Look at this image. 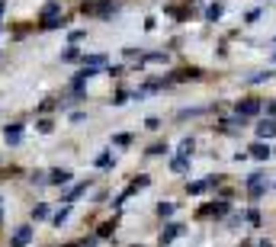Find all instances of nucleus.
Returning <instances> with one entry per match:
<instances>
[{
    "mask_svg": "<svg viewBox=\"0 0 276 247\" xmlns=\"http://www.w3.org/2000/svg\"><path fill=\"white\" fill-rule=\"evenodd\" d=\"M158 215H164V218L174 215V202H161V206H158Z\"/></svg>",
    "mask_w": 276,
    "mask_h": 247,
    "instance_id": "nucleus-12",
    "label": "nucleus"
},
{
    "mask_svg": "<svg viewBox=\"0 0 276 247\" xmlns=\"http://www.w3.org/2000/svg\"><path fill=\"white\" fill-rule=\"evenodd\" d=\"M241 126H244V122H238V119H228V122H225V132H238Z\"/></svg>",
    "mask_w": 276,
    "mask_h": 247,
    "instance_id": "nucleus-15",
    "label": "nucleus"
},
{
    "mask_svg": "<svg viewBox=\"0 0 276 247\" xmlns=\"http://www.w3.org/2000/svg\"><path fill=\"white\" fill-rule=\"evenodd\" d=\"M32 215H36V218H45V215H48V206H36V209H32Z\"/></svg>",
    "mask_w": 276,
    "mask_h": 247,
    "instance_id": "nucleus-17",
    "label": "nucleus"
},
{
    "mask_svg": "<svg viewBox=\"0 0 276 247\" xmlns=\"http://www.w3.org/2000/svg\"><path fill=\"white\" fill-rule=\"evenodd\" d=\"M0 222H4V212H0Z\"/></svg>",
    "mask_w": 276,
    "mask_h": 247,
    "instance_id": "nucleus-21",
    "label": "nucleus"
},
{
    "mask_svg": "<svg viewBox=\"0 0 276 247\" xmlns=\"http://www.w3.org/2000/svg\"><path fill=\"white\" fill-rule=\"evenodd\" d=\"M48 176H51V180H48V183H58V187H64V183H67V180H71V170H51Z\"/></svg>",
    "mask_w": 276,
    "mask_h": 247,
    "instance_id": "nucleus-5",
    "label": "nucleus"
},
{
    "mask_svg": "<svg viewBox=\"0 0 276 247\" xmlns=\"http://www.w3.org/2000/svg\"><path fill=\"white\" fill-rule=\"evenodd\" d=\"M251 157H257V161H266V157H270V148L257 141V145H251Z\"/></svg>",
    "mask_w": 276,
    "mask_h": 247,
    "instance_id": "nucleus-7",
    "label": "nucleus"
},
{
    "mask_svg": "<svg viewBox=\"0 0 276 247\" xmlns=\"http://www.w3.org/2000/svg\"><path fill=\"white\" fill-rule=\"evenodd\" d=\"M260 180H263L260 173H254V176H251V183H247V190H251V196H260V193H263V183H260Z\"/></svg>",
    "mask_w": 276,
    "mask_h": 247,
    "instance_id": "nucleus-8",
    "label": "nucleus"
},
{
    "mask_svg": "<svg viewBox=\"0 0 276 247\" xmlns=\"http://www.w3.org/2000/svg\"><path fill=\"white\" fill-rule=\"evenodd\" d=\"M186 164H189V157H177V161H174V170H186Z\"/></svg>",
    "mask_w": 276,
    "mask_h": 247,
    "instance_id": "nucleus-16",
    "label": "nucleus"
},
{
    "mask_svg": "<svg viewBox=\"0 0 276 247\" xmlns=\"http://www.w3.org/2000/svg\"><path fill=\"white\" fill-rule=\"evenodd\" d=\"M189 151H193V141H180V157H189Z\"/></svg>",
    "mask_w": 276,
    "mask_h": 247,
    "instance_id": "nucleus-13",
    "label": "nucleus"
},
{
    "mask_svg": "<svg viewBox=\"0 0 276 247\" xmlns=\"http://www.w3.org/2000/svg\"><path fill=\"white\" fill-rule=\"evenodd\" d=\"M64 247H81V244H64Z\"/></svg>",
    "mask_w": 276,
    "mask_h": 247,
    "instance_id": "nucleus-19",
    "label": "nucleus"
},
{
    "mask_svg": "<svg viewBox=\"0 0 276 247\" xmlns=\"http://www.w3.org/2000/svg\"><path fill=\"white\" fill-rule=\"evenodd\" d=\"M205 16H209V20H219V16H222V7H219V4L209 7V10H205Z\"/></svg>",
    "mask_w": 276,
    "mask_h": 247,
    "instance_id": "nucleus-14",
    "label": "nucleus"
},
{
    "mask_svg": "<svg viewBox=\"0 0 276 247\" xmlns=\"http://www.w3.org/2000/svg\"><path fill=\"white\" fill-rule=\"evenodd\" d=\"M260 112V100H241L238 103V116L244 119V116H257Z\"/></svg>",
    "mask_w": 276,
    "mask_h": 247,
    "instance_id": "nucleus-2",
    "label": "nucleus"
},
{
    "mask_svg": "<svg viewBox=\"0 0 276 247\" xmlns=\"http://www.w3.org/2000/svg\"><path fill=\"white\" fill-rule=\"evenodd\" d=\"M61 13V4L58 0H51V4H45V10H42V29H55V16Z\"/></svg>",
    "mask_w": 276,
    "mask_h": 247,
    "instance_id": "nucleus-1",
    "label": "nucleus"
},
{
    "mask_svg": "<svg viewBox=\"0 0 276 247\" xmlns=\"http://www.w3.org/2000/svg\"><path fill=\"white\" fill-rule=\"evenodd\" d=\"M180 231H183V228H180V225H167V228H164V231H161V244H170V241H174V237H177Z\"/></svg>",
    "mask_w": 276,
    "mask_h": 247,
    "instance_id": "nucleus-4",
    "label": "nucleus"
},
{
    "mask_svg": "<svg viewBox=\"0 0 276 247\" xmlns=\"http://www.w3.org/2000/svg\"><path fill=\"white\" fill-rule=\"evenodd\" d=\"M29 237H32V228H29V225L16 228V234H13V241H10V247H26V244H29Z\"/></svg>",
    "mask_w": 276,
    "mask_h": 247,
    "instance_id": "nucleus-3",
    "label": "nucleus"
},
{
    "mask_svg": "<svg viewBox=\"0 0 276 247\" xmlns=\"http://www.w3.org/2000/svg\"><path fill=\"white\" fill-rule=\"evenodd\" d=\"M20 138H23L20 126H10V129H7V141H10V145H20Z\"/></svg>",
    "mask_w": 276,
    "mask_h": 247,
    "instance_id": "nucleus-11",
    "label": "nucleus"
},
{
    "mask_svg": "<svg viewBox=\"0 0 276 247\" xmlns=\"http://www.w3.org/2000/svg\"><path fill=\"white\" fill-rule=\"evenodd\" d=\"M84 65H87V71H93V68L106 65V58H103V55H90V58H84Z\"/></svg>",
    "mask_w": 276,
    "mask_h": 247,
    "instance_id": "nucleus-10",
    "label": "nucleus"
},
{
    "mask_svg": "<svg viewBox=\"0 0 276 247\" xmlns=\"http://www.w3.org/2000/svg\"><path fill=\"white\" fill-rule=\"evenodd\" d=\"M61 58H64V61H77V58H81V55H77V48H67V51H64Z\"/></svg>",
    "mask_w": 276,
    "mask_h": 247,
    "instance_id": "nucleus-18",
    "label": "nucleus"
},
{
    "mask_svg": "<svg viewBox=\"0 0 276 247\" xmlns=\"http://www.w3.org/2000/svg\"><path fill=\"white\" fill-rule=\"evenodd\" d=\"M225 212H228V206H225V202H215V206H212V209H205L202 215H215V218H222Z\"/></svg>",
    "mask_w": 276,
    "mask_h": 247,
    "instance_id": "nucleus-9",
    "label": "nucleus"
},
{
    "mask_svg": "<svg viewBox=\"0 0 276 247\" xmlns=\"http://www.w3.org/2000/svg\"><path fill=\"white\" fill-rule=\"evenodd\" d=\"M257 135H260V138L276 135V122H270V119H266V122H260V126H257Z\"/></svg>",
    "mask_w": 276,
    "mask_h": 247,
    "instance_id": "nucleus-6",
    "label": "nucleus"
},
{
    "mask_svg": "<svg viewBox=\"0 0 276 247\" xmlns=\"http://www.w3.org/2000/svg\"><path fill=\"white\" fill-rule=\"evenodd\" d=\"M0 13H4V0H0Z\"/></svg>",
    "mask_w": 276,
    "mask_h": 247,
    "instance_id": "nucleus-20",
    "label": "nucleus"
}]
</instances>
